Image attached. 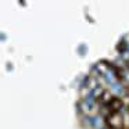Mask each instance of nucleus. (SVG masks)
I'll list each match as a JSON object with an SVG mask.
<instances>
[{
  "instance_id": "nucleus-1",
  "label": "nucleus",
  "mask_w": 129,
  "mask_h": 129,
  "mask_svg": "<svg viewBox=\"0 0 129 129\" xmlns=\"http://www.w3.org/2000/svg\"><path fill=\"white\" fill-rule=\"evenodd\" d=\"M122 107H123V103H122V100H121L119 97H117V96H115V97H112L111 100H110V103L106 104L107 117H108V115H112V114H118V111H119Z\"/></svg>"
},
{
  "instance_id": "nucleus-2",
  "label": "nucleus",
  "mask_w": 129,
  "mask_h": 129,
  "mask_svg": "<svg viewBox=\"0 0 129 129\" xmlns=\"http://www.w3.org/2000/svg\"><path fill=\"white\" fill-rule=\"evenodd\" d=\"M106 123L108 126V129H122L123 126V121H122V117L119 114H112V115H108L106 119Z\"/></svg>"
},
{
  "instance_id": "nucleus-3",
  "label": "nucleus",
  "mask_w": 129,
  "mask_h": 129,
  "mask_svg": "<svg viewBox=\"0 0 129 129\" xmlns=\"http://www.w3.org/2000/svg\"><path fill=\"white\" fill-rule=\"evenodd\" d=\"M94 108H96V99L92 96V93H89L83 100V110H86L87 112H92Z\"/></svg>"
},
{
  "instance_id": "nucleus-4",
  "label": "nucleus",
  "mask_w": 129,
  "mask_h": 129,
  "mask_svg": "<svg viewBox=\"0 0 129 129\" xmlns=\"http://www.w3.org/2000/svg\"><path fill=\"white\" fill-rule=\"evenodd\" d=\"M104 92H106V90H104L101 86H99V85H97V86H96L94 89L92 90V96L96 99V100H100V99H101V96L104 94Z\"/></svg>"
},
{
  "instance_id": "nucleus-5",
  "label": "nucleus",
  "mask_w": 129,
  "mask_h": 129,
  "mask_svg": "<svg viewBox=\"0 0 129 129\" xmlns=\"http://www.w3.org/2000/svg\"><path fill=\"white\" fill-rule=\"evenodd\" d=\"M117 50L119 51V53H123V51L128 50V45H126L125 40H121V42L118 43V45H117Z\"/></svg>"
},
{
  "instance_id": "nucleus-6",
  "label": "nucleus",
  "mask_w": 129,
  "mask_h": 129,
  "mask_svg": "<svg viewBox=\"0 0 129 129\" xmlns=\"http://www.w3.org/2000/svg\"><path fill=\"white\" fill-rule=\"evenodd\" d=\"M111 94H110V92H104V94L103 96H101V99H100V100H99V101H100V103H107V104H108L110 103V100H111Z\"/></svg>"
},
{
  "instance_id": "nucleus-7",
  "label": "nucleus",
  "mask_w": 129,
  "mask_h": 129,
  "mask_svg": "<svg viewBox=\"0 0 129 129\" xmlns=\"http://www.w3.org/2000/svg\"><path fill=\"white\" fill-rule=\"evenodd\" d=\"M92 125L94 126L96 129H101V119H100V117H93L92 118Z\"/></svg>"
},
{
  "instance_id": "nucleus-8",
  "label": "nucleus",
  "mask_w": 129,
  "mask_h": 129,
  "mask_svg": "<svg viewBox=\"0 0 129 129\" xmlns=\"http://www.w3.org/2000/svg\"><path fill=\"white\" fill-rule=\"evenodd\" d=\"M89 81H90V76H89V75H86V76L83 78V81H82V87L89 86Z\"/></svg>"
}]
</instances>
